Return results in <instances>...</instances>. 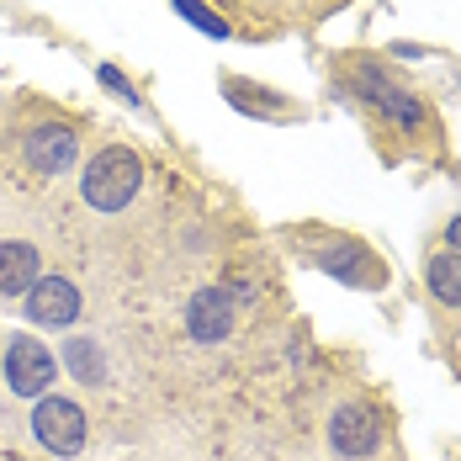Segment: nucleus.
Wrapping results in <instances>:
<instances>
[{
	"mask_svg": "<svg viewBox=\"0 0 461 461\" xmlns=\"http://www.w3.org/2000/svg\"><path fill=\"white\" fill-rule=\"evenodd\" d=\"M5 387L16 393V398H27V403H38L53 393V382H59V356L48 350L38 334H11L5 339Z\"/></svg>",
	"mask_w": 461,
	"mask_h": 461,
	"instance_id": "nucleus-5",
	"label": "nucleus"
},
{
	"mask_svg": "<svg viewBox=\"0 0 461 461\" xmlns=\"http://www.w3.org/2000/svg\"><path fill=\"white\" fill-rule=\"evenodd\" d=\"M334 86L350 101L366 106V117L382 128L387 149H429L435 133H440L435 106L393 64H382L376 53H345V59H334Z\"/></svg>",
	"mask_w": 461,
	"mask_h": 461,
	"instance_id": "nucleus-1",
	"label": "nucleus"
},
{
	"mask_svg": "<svg viewBox=\"0 0 461 461\" xmlns=\"http://www.w3.org/2000/svg\"><path fill=\"white\" fill-rule=\"evenodd\" d=\"M233 323H239V303H233L229 286H202V292H191V303H185V334H191L196 345H223L233 334Z\"/></svg>",
	"mask_w": 461,
	"mask_h": 461,
	"instance_id": "nucleus-8",
	"label": "nucleus"
},
{
	"mask_svg": "<svg viewBox=\"0 0 461 461\" xmlns=\"http://www.w3.org/2000/svg\"><path fill=\"white\" fill-rule=\"evenodd\" d=\"M101 80H106V91H117V95H128L133 106H139V95H133V86L122 80V69H112V64H101Z\"/></svg>",
	"mask_w": 461,
	"mask_h": 461,
	"instance_id": "nucleus-15",
	"label": "nucleus"
},
{
	"mask_svg": "<svg viewBox=\"0 0 461 461\" xmlns=\"http://www.w3.org/2000/svg\"><path fill=\"white\" fill-rule=\"evenodd\" d=\"M329 5H345V0H313V11H329Z\"/></svg>",
	"mask_w": 461,
	"mask_h": 461,
	"instance_id": "nucleus-17",
	"label": "nucleus"
},
{
	"mask_svg": "<svg viewBox=\"0 0 461 461\" xmlns=\"http://www.w3.org/2000/svg\"><path fill=\"white\" fill-rule=\"evenodd\" d=\"M16 154H22V165H27L32 176L53 181V176H64V170L80 159V128H75L69 117L43 112V117H32V122L16 128Z\"/></svg>",
	"mask_w": 461,
	"mask_h": 461,
	"instance_id": "nucleus-3",
	"label": "nucleus"
},
{
	"mask_svg": "<svg viewBox=\"0 0 461 461\" xmlns=\"http://www.w3.org/2000/svg\"><path fill=\"white\" fill-rule=\"evenodd\" d=\"M176 11H181V16H191V22H196V27H202L207 38H229V32H233L229 22H223L218 11H207L202 0H176Z\"/></svg>",
	"mask_w": 461,
	"mask_h": 461,
	"instance_id": "nucleus-14",
	"label": "nucleus"
},
{
	"mask_svg": "<svg viewBox=\"0 0 461 461\" xmlns=\"http://www.w3.org/2000/svg\"><path fill=\"white\" fill-rule=\"evenodd\" d=\"M424 286H429V297H435V308H461V255L456 249H435L429 260H424Z\"/></svg>",
	"mask_w": 461,
	"mask_h": 461,
	"instance_id": "nucleus-12",
	"label": "nucleus"
},
{
	"mask_svg": "<svg viewBox=\"0 0 461 461\" xmlns=\"http://www.w3.org/2000/svg\"><path fill=\"white\" fill-rule=\"evenodd\" d=\"M32 440L43 446V451H53V456H80L86 451V440H91V419H86V409L75 403V398H59V393H48V398H38L32 403Z\"/></svg>",
	"mask_w": 461,
	"mask_h": 461,
	"instance_id": "nucleus-4",
	"label": "nucleus"
},
{
	"mask_svg": "<svg viewBox=\"0 0 461 461\" xmlns=\"http://www.w3.org/2000/svg\"><path fill=\"white\" fill-rule=\"evenodd\" d=\"M22 303H27V319L38 323V329H69L86 313V292L69 276H38V286Z\"/></svg>",
	"mask_w": 461,
	"mask_h": 461,
	"instance_id": "nucleus-9",
	"label": "nucleus"
},
{
	"mask_svg": "<svg viewBox=\"0 0 461 461\" xmlns=\"http://www.w3.org/2000/svg\"><path fill=\"white\" fill-rule=\"evenodd\" d=\"M308 260L329 271V276H339L345 286H361V292H376V286H387V266L371 255L361 239H334V233H323L319 244L308 249Z\"/></svg>",
	"mask_w": 461,
	"mask_h": 461,
	"instance_id": "nucleus-6",
	"label": "nucleus"
},
{
	"mask_svg": "<svg viewBox=\"0 0 461 461\" xmlns=\"http://www.w3.org/2000/svg\"><path fill=\"white\" fill-rule=\"evenodd\" d=\"M446 249H456V255H461V212L446 223Z\"/></svg>",
	"mask_w": 461,
	"mask_h": 461,
	"instance_id": "nucleus-16",
	"label": "nucleus"
},
{
	"mask_svg": "<svg viewBox=\"0 0 461 461\" xmlns=\"http://www.w3.org/2000/svg\"><path fill=\"white\" fill-rule=\"evenodd\" d=\"M139 191H143V154L128 149V143H101L80 170V202L101 218L128 212Z\"/></svg>",
	"mask_w": 461,
	"mask_h": 461,
	"instance_id": "nucleus-2",
	"label": "nucleus"
},
{
	"mask_svg": "<svg viewBox=\"0 0 461 461\" xmlns=\"http://www.w3.org/2000/svg\"><path fill=\"white\" fill-rule=\"evenodd\" d=\"M43 276V249L27 233H0V303L27 297Z\"/></svg>",
	"mask_w": 461,
	"mask_h": 461,
	"instance_id": "nucleus-10",
	"label": "nucleus"
},
{
	"mask_svg": "<svg viewBox=\"0 0 461 461\" xmlns=\"http://www.w3.org/2000/svg\"><path fill=\"white\" fill-rule=\"evenodd\" d=\"M64 361L75 366L80 382H106V361H101V345L95 339H69L64 345Z\"/></svg>",
	"mask_w": 461,
	"mask_h": 461,
	"instance_id": "nucleus-13",
	"label": "nucleus"
},
{
	"mask_svg": "<svg viewBox=\"0 0 461 461\" xmlns=\"http://www.w3.org/2000/svg\"><path fill=\"white\" fill-rule=\"evenodd\" d=\"M329 451L339 461H371L382 451V414L371 403H339L329 414Z\"/></svg>",
	"mask_w": 461,
	"mask_h": 461,
	"instance_id": "nucleus-7",
	"label": "nucleus"
},
{
	"mask_svg": "<svg viewBox=\"0 0 461 461\" xmlns=\"http://www.w3.org/2000/svg\"><path fill=\"white\" fill-rule=\"evenodd\" d=\"M223 95H229V101L239 106V112H249V117H260V122H303V106H297L292 95L260 91V86L249 91V86H244L239 75H229V80H223Z\"/></svg>",
	"mask_w": 461,
	"mask_h": 461,
	"instance_id": "nucleus-11",
	"label": "nucleus"
}]
</instances>
